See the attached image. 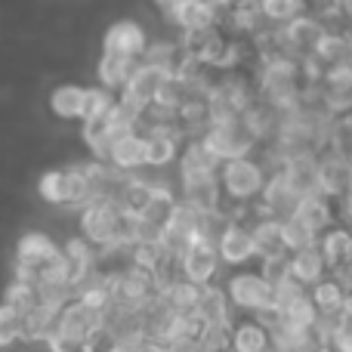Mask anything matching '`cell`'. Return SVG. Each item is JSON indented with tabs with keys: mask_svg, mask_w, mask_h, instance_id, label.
Segmentation results:
<instances>
[{
	"mask_svg": "<svg viewBox=\"0 0 352 352\" xmlns=\"http://www.w3.org/2000/svg\"><path fill=\"white\" fill-rule=\"evenodd\" d=\"M102 322H105V318L96 316L93 309H87L80 300H72V303H68L65 309L56 316V328H53V334H50L47 346L53 352H74V349L84 346V340Z\"/></svg>",
	"mask_w": 352,
	"mask_h": 352,
	"instance_id": "obj_1",
	"label": "cell"
},
{
	"mask_svg": "<svg viewBox=\"0 0 352 352\" xmlns=\"http://www.w3.org/2000/svg\"><path fill=\"white\" fill-rule=\"evenodd\" d=\"M266 179L269 173L254 158L223 161V167H219V188H223L226 198L238 201V204H250L254 198H260Z\"/></svg>",
	"mask_w": 352,
	"mask_h": 352,
	"instance_id": "obj_2",
	"label": "cell"
},
{
	"mask_svg": "<svg viewBox=\"0 0 352 352\" xmlns=\"http://www.w3.org/2000/svg\"><path fill=\"white\" fill-rule=\"evenodd\" d=\"M226 294H229L232 306L248 309V312H256V316L272 312V303H275V287L269 285L260 272H238V275H232L229 285H226Z\"/></svg>",
	"mask_w": 352,
	"mask_h": 352,
	"instance_id": "obj_3",
	"label": "cell"
},
{
	"mask_svg": "<svg viewBox=\"0 0 352 352\" xmlns=\"http://www.w3.org/2000/svg\"><path fill=\"white\" fill-rule=\"evenodd\" d=\"M204 146L210 148L213 155H217L219 161H238V158H250V152L256 146V140L248 133V127H244L241 121L238 124H229V127H210L204 136Z\"/></svg>",
	"mask_w": 352,
	"mask_h": 352,
	"instance_id": "obj_4",
	"label": "cell"
},
{
	"mask_svg": "<svg viewBox=\"0 0 352 352\" xmlns=\"http://www.w3.org/2000/svg\"><path fill=\"white\" fill-rule=\"evenodd\" d=\"M318 195L328 201H340L349 195L352 186V167L346 161V152H337V148H328V152L318 155Z\"/></svg>",
	"mask_w": 352,
	"mask_h": 352,
	"instance_id": "obj_5",
	"label": "cell"
},
{
	"mask_svg": "<svg viewBox=\"0 0 352 352\" xmlns=\"http://www.w3.org/2000/svg\"><path fill=\"white\" fill-rule=\"evenodd\" d=\"M179 266H182V278H186L188 285H195V287L213 285V275H217V266H219L217 244L198 238V241L179 256Z\"/></svg>",
	"mask_w": 352,
	"mask_h": 352,
	"instance_id": "obj_6",
	"label": "cell"
},
{
	"mask_svg": "<svg viewBox=\"0 0 352 352\" xmlns=\"http://www.w3.org/2000/svg\"><path fill=\"white\" fill-rule=\"evenodd\" d=\"M256 201H260V207L266 210V217L287 219V217H294V210H297V204L303 201V195L291 186V179H287L285 173H272Z\"/></svg>",
	"mask_w": 352,
	"mask_h": 352,
	"instance_id": "obj_7",
	"label": "cell"
},
{
	"mask_svg": "<svg viewBox=\"0 0 352 352\" xmlns=\"http://www.w3.org/2000/svg\"><path fill=\"white\" fill-rule=\"evenodd\" d=\"M59 263H62V272H65L68 285L80 287L96 272V248H93L87 238H72V241L59 250Z\"/></svg>",
	"mask_w": 352,
	"mask_h": 352,
	"instance_id": "obj_8",
	"label": "cell"
},
{
	"mask_svg": "<svg viewBox=\"0 0 352 352\" xmlns=\"http://www.w3.org/2000/svg\"><path fill=\"white\" fill-rule=\"evenodd\" d=\"M121 210H124V204H118V201H90V204L84 207V217H80L87 241L109 248L111 229H115V219Z\"/></svg>",
	"mask_w": 352,
	"mask_h": 352,
	"instance_id": "obj_9",
	"label": "cell"
},
{
	"mask_svg": "<svg viewBox=\"0 0 352 352\" xmlns=\"http://www.w3.org/2000/svg\"><path fill=\"white\" fill-rule=\"evenodd\" d=\"M328 34V28H324L322 22H318L312 12H303L300 19H294V22L285 25V41H287V50H291L297 59H306V56H316L318 43H322V37Z\"/></svg>",
	"mask_w": 352,
	"mask_h": 352,
	"instance_id": "obj_10",
	"label": "cell"
},
{
	"mask_svg": "<svg viewBox=\"0 0 352 352\" xmlns=\"http://www.w3.org/2000/svg\"><path fill=\"white\" fill-rule=\"evenodd\" d=\"M105 53L130 56V59H142L146 56V31L142 25H136L133 19H121L105 31Z\"/></svg>",
	"mask_w": 352,
	"mask_h": 352,
	"instance_id": "obj_11",
	"label": "cell"
},
{
	"mask_svg": "<svg viewBox=\"0 0 352 352\" xmlns=\"http://www.w3.org/2000/svg\"><path fill=\"white\" fill-rule=\"evenodd\" d=\"M182 201L201 213H217L223 201L219 176H182Z\"/></svg>",
	"mask_w": 352,
	"mask_h": 352,
	"instance_id": "obj_12",
	"label": "cell"
},
{
	"mask_svg": "<svg viewBox=\"0 0 352 352\" xmlns=\"http://www.w3.org/2000/svg\"><path fill=\"white\" fill-rule=\"evenodd\" d=\"M217 250H219V260L229 263V266H241V263L254 260V238H250V226L244 223H229L223 229L217 241Z\"/></svg>",
	"mask_w": 352,
	"mask_h": 352,
	"instance_id": "obj_13",
	"label": "cell"
},
{
	"mask_svg": "<svg viewBox=\"0 0 352 352\" xmlns=\"http://www.w3.org/2000/svg\"><path fill=\"white\" fill-rule=\"evenodd\" d=\"M294 217H297L300 223H306L318 238H322L324 232H331L337 226V207H334V201L322 198V195H306V198L297 204Z\"/></svg>",
	"mask_w": 352,
	"mask_h": 352,
	"instance_id": "obj_14",
	"label": "cell"
},
{
	"mask_svg": "<svg viewBox=\"0 0 352 352\" xmlns=\"http://www.w3.org/2000/svg\"><path fill=\"white\" fill-rule=\"evenodd\" d=\"M164 12L176 25L186 31H201V28H217V6L213 3H198V0H182V3L164 6Z\"/></svg>",
	"mask_w": 352,
	"mask_h": 352,
	"instance_id": "obj_15",
	"label": "cell"
},
{
	"mask_svg": "<svg viewBox=\"0 0 352 352\" xmlns=\"http://www.w3.org/2000/svg\"><path fill=\"white\" fill-rule=\"evenodd\" d=\"M109 161L115 170H140V167H148V140L140 130L121 136L115 142V148H111Z\"/></svg>",
	"mask_w": 352,
	"mask_h": 352,
	"instance_id": "obj_16",
	"label": "cell"
},
{
	"mask_svg": "<svg viewBox=\"0 0 352 352\" xmlns=\"http://www.w3.org/2000/svg\"><path fill=\"white\" fill-rule=\"evenodd\" d=\"M250 238H254V254H256V260L287 256L285 235H281V219H275V217L254 219V226H250Z\"/></svg>",
	"mask_w": 352,
	"mask_h": 352,
	"instance_id": "obj_17",
	"label": "cell"
},
{
	"mask_svg": "<svg viewBox=\"0 0 352 352\" xmlns=\"http://www.w3.org/2000/svg\"><path fill=\"white\" fill-rule=\"evenodd\" d=\"M121 136H127V133H121V130L115 127V111L99 115V118H90V121L84 124L87 146H90L93 155H96V158H102V161H109L111 148H115V142L121 140Z\"/></svg>",
	"mask_w": 352,
	"mask_h": 352,
	"instance_id": "obj_18",
	"label": "cell"
},
{
	"mask_svg": "<svg viewBox=\"0 0 352 352\" xmlns=\"http://www.w3.org/2000/svg\"><path fill=\"white\" fill-rule=\"evenodd\" d=\"M223 161L204 146V140H188L179 155V176H219Z\"/></svg>",
	"mask_w": 352,
	"mask_h": 352,
	"instance_id": "obj_19",
	"label": "cell"
},
{
	"mask_svg": "<svg viewBox=\"0 0 352 352\" xmlns=\"http://www.w3.org/2000/svg\"><path fill=\"white\" fill-rule=\"evenodd\" d=\"M195 316L204 324H232V300H229V294H226V287H219V285L201 287Z\"/></svg>",
	"mask_w": 352,
	"mask_h": 352,
	"instance_id": "obj_20",
	"label": "cell"
},
{
	"mask_svg": "<svg viewBox=\"0 0 352 352\" xmlns=\"http://www.w3.org/2000/svg\"><path fill=\"white\" fill-rule=\"evenodd\" d=\"M291 278L300 281L306 291H309V287H316L318 281L328 278V263H324L318 244H316V248L300 250V254H291Z\"/></svg>",
	"mask_w": 352,
	"mask_h": 352,
	"instance_id": "obj_21",
	"label": "cell"
},
{
	"mask_svg": "<svg viewBox=\"0 0 352 352\" xmlns=\"http://www.w3.org/2000/svg\"><path fill=\"white\" fill-rule=\"evenodd\" d=\"M164 78H167L164 72H158V68H152V65H146V62H142V65L136 68V74L130 78V84L124 87L121 93H124V96H130V99H136V102L146 105V109H152L155 99H158L161 84H164Z\"/></svg>",
	"mask_w": 352,
	"mask_h": 352,
	"instance_id": "obj_22",
	"label": "cell"
},
{
	"mask_svg": "<svg viewBox=\"0 0 352 352\" xmlns=\"http://www.w3.org/2000/svg\"><path fill=\"white\" fill-rule=\"evenodd\" d=\"M140 65H142V59H130V56H118V53H102V59H99V80H102L105 90H115V87L124 90Z\"/></svg>",
	"mask_w": 352,
	"mask_h": 352,
	"instance_id": "obj_23",
	"label": "cell"
},
{
	"mask_svg": "<svg viewBox=\"0 0 352 352\" xmlns=\"http://www.w3.org/2000/svg\"><path fill=\"white\" fill-rule=\"evenodd\" d=\"M272 349V334L263 322L250 318V322L232 324V352H269Z\"/></svg>",
	"mask_w": 352,
	"mask_h": 352,
	"instance_id": "obj_24",
	"label": "cell"
},
{
	"mask_svg": "<svg viewBox=\"0 0 352 352\" xmlns=\"http://www.w3.org/2000/svg\"><path fill=\"white\" fill-rule=\"evenodd\" d=\"M318 250H322V256H324L331 272H337L352 254V229H346V226H334L331 232H324V235L318 238Z\"/></svg>",
	"mask_w": 352,
	"mask_h": 352,
	"instance_id": "obj_25",
	"label": "cell"
},
{
	"mask_svg": "<svg viewBox=\"0 0 352 352\" xmlns=\"http://www.w3.org/2000/svg\"><path fill=\"white\" fill-rule=\"evenodd\" d=\"M186 50H182L179 41H158L152 43V47H146V56H142V62L152 68H158V72L164 74H176L182 68V62H186Z\"/></svg>",
	"mask_w": 352,
	"mask_h": 352,
	"instance_id": "obj_26",
	"label": "cell"
},
{
	"mask_svg": "<svg viewBox=\"0 0 352 352\" xmlns=\"http://www.w3.org/2000/svg\"><path fill=\"white\" fill-rule=\"evenodd\" d=\"M176 204H179V201H176V195H173L170 186H155L152 198H148V204L142 207L140 219H142V223H152V226H161V229H164V226L170 223Z\"/></svg>",
	"mask_w": 352,
	"mask_h": 352,
	"instance_id": "obj_27",
	"label": "cell"
},
{
	"mask_svg": "<svg viewBox=\"0 0 352 352\" xmlns=\"http://www.w3.org/2000/svg\"><path fill=\"white\" fill-rule=\"evenodd\" d=\"M309 297H312V303H316L318 316H340L343 300H346V287H343L334 275H328L324 281H318V285L312 287Z\"/></svg>",
	"mask_w": 352,
	"mask_h": 352,
	"instance_id": "obj_28",
	"label": "cell"
},
{
	"mask_svg": "<svg viewBox=\"0 0 352 352\" xmlns=\"http://www.w3.org/2000/svg\"><path fill=\"white\" fill-rule=\"evenodd\" d=\"M198 297H201V287L188 285V281H179V285H173L170 291L158 294V300L167 306L170 316H195V309H198Z\"/></svg>",
	"mask_w": 352,
	"mask_h": 352,
	"instance_id": "obj_29",
	"label": "cell"
},
{
	"mask_svg": "<svg viewBox=\"0 0 352 352\" xmlns=\"http://www.w3.org/2000/svg\"><path fill=\"white\" fill-rule=\"evenodd\" d=\"M50 105H53V111L59 118H84V111H87V90H84V87L65 84V87H59V90H53Z\"/></svg>",
	"mask_w": 352,
	"mask_h": 352,
	"instance_id": "obj_30",
	"label": "cell"
},
{
	"mask_svg": "<svg viewBox=\"0 0 352 352\" xmlns=\"http://www.w3.org/2000/svg\"><path fill=\"white\" fill-rule=\"evenodd\" d=\"M281 235H285L287 254H300V250L316 248V244H318V235H316V232H312L306 223H300L297 217L281 219Z\"/></svg>",
	"mask_w": 352,
	"mask_h": 352,
	"instance_id": "obj_31",
	"label": "cell"
},
{
	"mask_svg": "<svg viewBox=\"0 0 352 352\" xmlns=\"http://www.w3.org/2000/svg\"><path fill=\"white\" fill-rule=\"evenodd\" d=\"M53 328H56V312L43 309V306H34V309L22 318V337L25 340H50Z\"/></svg>",
	"mask_w": 352,
	"mask_h": 352,
	"instance_id": "obj_32",
	"label": "cell"
},
{
	"mask_svg": "<svg viewBox=\"0 0 352 352\" xmlns=\"http://www.w3.org/2000/svg\"><path fill=\"white\" fill-rule=\"evenodd\" d=\"M3 306H10L12 312H16L19 318H25L34 306H41L37 303V287H31V285H22V281H12L10 287H6V300H3Z\"/></svg>",
	"mask_w": 352,
	"mask_h": 352,
	"instance_id": "obj_33",
	"label": "cell"
},
{
	"mask_svg": "<svg viewBox=\"0 0 352 352\" xmlns=\"http://www.w3.org/2000/svg\"><path fill=\"white\" fill-rule=\"evenodd\" d=\"M260 6H263L266 22H272V25H287V22H294V19H300L303 12H309L300 0H266V3H260Z\"/></svg>",
	"mask_w": 352,
	"mask_h": 352,
	"instance_id": "obj_34",
	"label": "cell"
},
{
	"mask_svg": "<svg viewBox=\"0 0 352 352\" xmlns=\"http://www.w3.org/2000/svg\"><path fill=\"white\" fill-rule=\"evenodd\" d=\"M201 352H232V324H204L198 337Z\"/></svg>",
	"mask_w": 352,
	"mask_h": 352,
	"instance_id": "obj_35",
	"label": "cell"
},
{
	"mask_svg": "<svg viewBox=\"0 0 352 352\" xmlns=\"http://www.w3.org/2000/svg\"><path fill=\"white\" fill-rule=\"evenodd\" d=\"M41 195L50 204H65L68 198V170H47L41 176Z\"/></svg>",
	"mask_w": 352,
	"mask_h": 352,
	"instance_id": "obj_36",
	"label": "cell"
},
{
	"mask_svg": "<svg viewBox=\"0 0 352 352\" xmlns=\"http://www.w3.org/2000/svg\"><path fill=\"white\" fill-rule=\"evenodd\" d=\"M118 349H121V337H118L115 328L105 322L99 324V328L84 340V346H80V352H118Z\"/></svg>",
	"mask_w": 352,
	"mask_h": 352,
	"instance_id": "obj_37",
	"label": "cell"
},
{
	"mask_svg": "<svg viewBox=\"0 0 352 352\" xmlns=\"http://www.w3.org/2000/svg\"><path fill=\"white\" fill-rule=\"evenodd\" d=\"M115 105H118L115 93L105 90V87H93V90H87L84 121H90V118H99V115H109V111H115Z\"/></svg>",
	"mask_w": 352,
	"mask_h": 352,
	"instance_id": "obj_38",
	"label": "cell"
},
{
	"mask_svg": "<svg viewBox=\"0 0 352 352\" xmlns=\"http://www.w3.org/2000/svg\"><path fill=\"white\" fill-rule=\"evenodd\" d=\"M306 287L300 285V281H294L291 275H287L281 285H275V303H272V312H281V309H287L291 303H297L300 297H306Z\"/></svg>",
	"mask_w": 352,
	"mask_h": 352,
	"instance_id": "obj_39",
	"label": "cell"
},
{
	"mask_svg": "<svg viewBox=\"0 0 352 352\" xmlns=\"http://www.w3.org/2000/svg\"><path fill=\"white\" fill-rule=\"evenodd\" d=\"M260 275L269 285H281V281L291 275V254L287 256H272V260H260Z\"/></svg>",
	"mask_w": 352,
	"mask_h": 352,
	"instance_id": "obj_40",
	"label": "cell"
},
{
	"mask_svg": "<svg viewBox=\"0 0 352 352\" xmlns=\"http://www.w3.org/2000/svg\"><path fill=\"white\" fill-rule=\"evenodd\" d=\"M19 337H22V318L10 306H0V346H10Z\"/></svg>",
	"mask_w": 352,
	"mask_h": 352,
	"instance_id": "obj_41",
	"label": "cell"
},
{
	"mask_svg": "<svg viewBox=\"0 0 352 352\" xmlns=\"http://www.w3.org/2000/svg\"><path fill=\"white\" fill-rule=\"evenodd\" d=\"M322 87H324V90H352V65H349V62L328 65Z\"/></svg>",
	"mask_w": 352,
	"mask_h": 352,
	"instance_id": "obj_42",
	"label": "cell"
},
{
	"mask_svg": "<svg viewBox=\"0 0 352 352\" xmlns=\"http://www.w3.org/2000/svg\"><path fill=\"white\" fill-rule=\"evenodd\" d=\"M331 352H352V322H343L340 318V328H337L334 340H331Z\"/></svg>",
	"mask_w": 352,
	"mask_h": 352,
	"instance_id": "obj_43",
	"label": "cell"
},
{
	"mask_svg": "<svg viewBox=\"0 0 352 352\" xmlns=\"http://www.w3.org/2000/svg\"><path fill=\"white\" fill-rule=\"evenodd\" d=\"M340 318H343V322H352V291H346V300H343Z\"/></svg>",
	"mask_w": 352,
	"mask_h": 352,
	"instance_id": "obj_44",
	"label": "cell"
},
{
	"mask_svg": "<svg viewBox=\"0 0 352 352\" xmlns=\"http://www.w3.org/2000/svg\"><path fill=\"white\" fill-rule=\"evenodd\" d=\"M340 6H343V19L352 25V0H346V3H340Z\"/></svg>",
	"mask_w": 352,
	"mask_h": 352,
	"instance_id": "obj_45",
	"label": "cell"
},
{
	"mask_svg": "<svg viewBox=\"0 0 352 352\" xmlns=\"http://www.w3.org/2000/svg\"><path fill=\"white\" fill-rule=\"evenodd\" d=\"M346 161H349V167H352V148H349V152H346Z\"/></svg>",
	"mask_w": 352,
	"mask_h": 352,
	"instance_id": "obj_46",
	"label": "cell"
},
{
	"mask_svg": "<svg viewBox=\"0 0 352 352\" xmlns=\"http://www.w3.org/2000/svg\"><path fill=\"white\" fill-rule=\"evenodd\" d=\"M316 352H331V349H316Z\"/></svg>",
	"mask_w": 352,
	"mask_h": 352,
	"instance_id": "obj_47",
	"label": "cell"
},
{
	"mask_svg": "<svg viewBox=\"0 0 352 352\" xmlns=\"http://www.w3.org/2000/svg\"><path fill=\"white\" fill-rule=\"evenodd\" d=\"M349 198H352V186H349Z\"/></svg>",
	"mask_w": 352,
	"mask_h": 352,
	"instance_id": "obj_48",
	"label": "cell"
}]
</instances>
